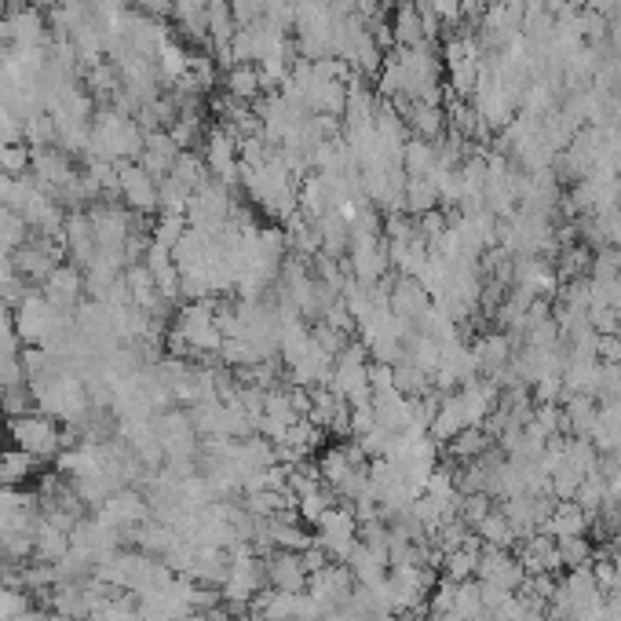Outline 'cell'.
I'll return each mask as SVG.
<instances>
[{
  "mask_svg": "<svg viewBox=\"0 0 621 621\" xmlns=\"http://www.w3.org/2000/svg\"><path fill=\"white\" fill-rule=\"evenodd\" d=\"M238 621H260V618H252V614H249V618H238Z\"/></svg>",
  "mask_w": 621,
  "mask_h": 621,
  "instance_id": "7c38bea8",
  "label": "cell"
},
{
  "mask_svg": "<svg viewBox=\"0 0 621 621\" xmlns=\"http://www.w3.org/2000/svg\"><path fill=\"white\" fill-rule=\"evenodd\" d=\"M4 435L12 439V446L26 450V454L37 461H56L73 442L70 431L62 428V420L40 414V409H29L23 417L4 420Z\"/></svg>",
  "mask_w": 621,
  "mask_h": 621,
  "instance_id": "6da1fadb",
  "label": "cell"
},
{
  "mask_svg": "<svg viewBox=\"0 0 621 621\" xmlns=\"http://www.w3.org/2000/svg\"><path fill=\"white\" fill-rule=\"evenodd\" d=\"M45 621H73V618H67V614H56V610H51V614H48Z\"/></svg>",
  "mask_w": 621,
  "mask_h": 621,
  "instance_id": "30bf717a",
  "label": "cell"
},
{
  "mask_svg": "<svg viewBox=\"0 0 621 621\" xmlns=\"http://www.w3.org/2000/svg\"><path fill=\"white\" fill-rule=\"evenodd\" d=\"M263 574H267V585L282 588V593H303L311 582L303 556L289 549H275L271 556H263Z\"/></svg>",
  "mask_w": 621,
  "mask_h": 621,
  "instance_id": "52a82bcc",
  "label": "cell"
},
{
  "mask_svg": "<svg viewBox=\"0 0 621 621\" xmlns=\"http://www.w3.org/2000/svg\"><path fill=\"white\" fill-rule=\"evenodd\" d=\"M311 541L330 556L333 563H347V556L359 545V515L351 504L336 501L333 509H325V515L311 526Z\"/></svg>",
  "mask_w": 621,
  "mask_h": 621,
  "instance_id": "7a4b0ae2",
  "label": "cell"
},
{
  "mask_svg": "<svg viewBox=\"0 0 621 621\" xmlns=\"http://www.w3.org/2000/svg\"><path fill=\"white\" fill-rule=\"evenodd\" d=\"M37 289L45 292L51 308H59V311H67V314L77 311L81 308V297L88 292V289H84V271L73 267V263H67V260H62L59 267L51 271V275L40 282Z\"/></svg>",
  "mask_w": 621,
  "mask_h": 621,
  "instance_id": "8992f818",
  "label": "cell"
},
{
  "mask_svg": "<svg viewBox=\"0 0 621 621\" xmlns=\"http://www.w3.org/2000/svg\"><path fill=\"white\" fill-rule=\"evenodd\" d=\"M40 476V461L29 457L26 450L8 446L0 450V487L4 490H26Z\"/></svg>",
  "mask_w": 621,
  "mask_h": 621,
  "instance_id": "ba28073f",
  "label": "cell"
},
{
  "mask_svg": "<svg viewBox=\"0 0 621 621\" xmlns=\"http://www.w3.org/2000/svg\"><path fill=\"white\" fill-rule=\"evenodd\" d=\"M118 191L129 213H154V208H162V187L154 183V176L143 165L118 168Z\"/></svg>",
  "mask_w": 621,
  "mask_h": 621,
  "instance_id": "5b68a950",
  "label": "cell"
},
{
  "mask_svg": "<svg viewBox=\"0 0 621 621\" xmlns=\"http://www.w3.org/2000/svg\"><path fill=\"white\" fill-rule=\"evenodd\" d=\"M67 552H70V530H62V526L40 520L37 530H34V560L56 566Z\"/></svg>",
  "mask_w": 621,
  "mask_h": 621,
  "instance_id": "9c48e42d",
  "label": "cell"
},
{
  "mask_svg": "<svg viewBox=\"0 0 621 621\" xmlns=\"http://www.w3.org/2000/svg\"><path fill=\"white\" fill-rule=\"evenodd\" d=\"M308 593L319 599L322 618H325L330 610L347 607V599H351V593H355V577L344 563H325L319 574H311Z\"/></svg>",
  "mask_w": 621,
  "mask_h": 621,
  "instance_id": "277c9868",
  "label": "cell"
},
{
  "mask_svg": "<svg viewBox=\"0 0 621 621\" xmlns=\"http://www.w3.org/2000/svg\"><path fill=\"white\" fill-rule=\"evenodd\" d=\"M84 621H103L99 614H88V618H84Z\"/></svg>",
  "mask_w": 621,
  "mask_h": 621,
  "instance_id": "8fae6325",
  "label": "cell"
},
{
  "mask_svg": "<svg viewBox=\"0 0 621 621\" xmlns=\"http://www.w3.org/2000/svg\"><path fill=\"white\" fill-rule=\"evenodd\" d=\"M62 263V252L59 246L51 241L48 235H29L23 246L12 249V267L19 278H26L29 286H40L51 271H56Z\"/></svg>",
  "mask_w": 621,
  "mask_h": 621,
  "instance_id": "3957f363",
  "label": "cell"
}]
</instances>
